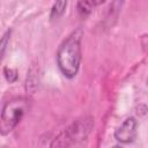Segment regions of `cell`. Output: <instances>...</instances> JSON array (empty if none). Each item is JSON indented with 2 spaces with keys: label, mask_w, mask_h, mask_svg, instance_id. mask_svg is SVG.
I'll return each instance as SVG.
<instances>
[{
  "label": "cell",
  "mask_w": 148,
  "mask_h": 148,
  "mask_svg": "<svg viewBox=\"0 0 148 148\" xmlns=\"http://www.w3.org/2000/svg\"><path fill=\"white\" fill-rule=\"evenodd\" d=\"M29 109V101L23 97H17L8 101L1 112V134L10 132L23 118L24 113Z\"/></svg>",
  "instance_id": "obj_2"
},
{
  "label": "cell",
  "mask_w": 148,
  "mask_h": 148,
  "mask_svg": "<svg viewBox=\"0 0 148 148\" xmlns=\"http://www.w3.org/2000/svg\"><path fill=\"white\" fill-rule=\"evenodd\" d=\"M92 125H94V121L90 117L77 119L67 130H65L57 139H54L51 146L62 147V146H69L72 143L81 141L89 134V132L92 128Z\"/></svg>",
  "instance_id": "obj_3"
},
{
  "label": "cell",
  "mask_w": 148,
  "mask_h": 148,
  "mask_svg": "<svg viewBox=\"0 0 148 148\" xmlns=\"http://www.w3.org/2000/svg\"><path fill=\"white\" fill-rule=\"evenodd\" d=\"M138 132V121L134 117L126 118L116 130L114 139L120 143H131L135 140Z\"/></svg>",
  "instance_id": "obj_4"
},
{
  "label": "cell",
  "mask_w": 148,
  "mask_h": 148,
  "mask_svg": "<svg viewBox=\"0 0 148 148\" xmlns=\"http://www.w3.org/2000/svg\"><path fill=\"white\" fill-rule=\"evenodd\" d=\"M66 6H67V0H56L52 9H51V18H58L60 17L65 10H66Z\"/></svg>",
  "instance_id": "obj_6"
},
{
  "label": "cell",
  "mask_w": 148,
  "mask_h": 148,
  "mask_svg": "<svg viewBox=\"0 0 148 148\" xmlns=\"http://www.w3.org/2000/svg\"><path fill=\"white\" fill-rule=\"evenodd\" d=\"M3 72H5V76H6V79H7V81H9L10 83H13V82H15L16 80H17V72L15 71V69H12V68H8V67H6L5 69H3Z\"/></svg>",
  "instance_id": "obj_7"
},
{
  "label": "cell",
  "mask_w": 148,
  "mask_h": 148,
  "mask_svg": "<svg viewBox=\"0 0 148 148\" xmlns=\"http://www.w3.org/2000/svg\"><path fill=\"white\" fill-rule=\"evenodd\" d=\"M81 31L72 32L59 46L57 52V64L60 72L73 79L77 74L81 65Z\"/></svg>",
  "instance_id": "obj_1"
},
{
  "label": "cell",
  "mask_w": 148,
  "mask_h": 148,
  "mask_svg": "<svg viewBox=\"0 0 148 148\" xmlns=\"http://www.w3.org/2000/svg\"><path fill=\"white\" fill-rule=\"evenodd\" d=\"M9 35H10V31L8 30V31L3 35L2 40H1V54H2V56H3V53H5V49H6V45H7V40L9 39Z\"/></svg>",
  "instance_id": "obj_8"
},
{
  "label": "cell",
  "mask_w": 148,
  "mask_h": 148,
  "mask_svg": "<svg viewBox=\"0 0 148 148\" xmlns=\"http://www.w3.org/2000/svg\"><path fill=\"white\" fill-rule=\"evenodd\" d=\"M104 1L105 0H77L76 8H77L79 14L82 17H86L94 10L95 7L102 5Z\"/></svg>",
  "instance_id": "obj_5"
}]
</instances>
